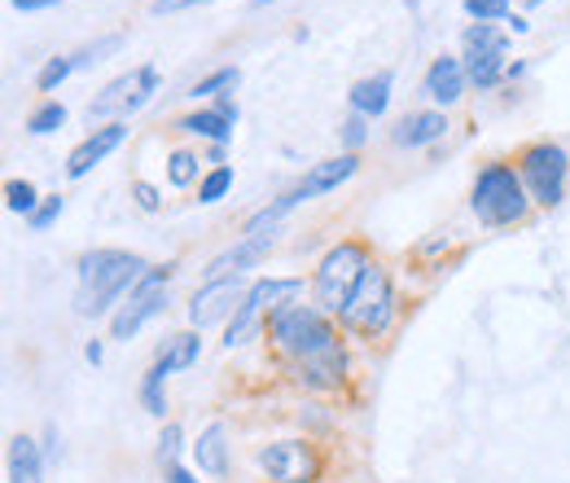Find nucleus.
Wrapping results in <instances>:
<instances>
[{"mask_svg":"<svg viewBox=\"0 0 570 483\" xmlns=\"http://www.w3.org/2000/svg\"><path fill=\"white\" fill-rule=\"evenodd\" d=\"M132 198H136L145 211H158V202H163V198H158V189H154V185H145V180H136V185H132Z\"/></svg>","mask_w":570,"mask_h":483,"instance_id":"obj_34","label":"nucleus"},{"mask_svg":"<svg viewBox=\"0 0 570 483\" xmlns=\"http://www.w3.org/2000/svg\"><path fill=\"white\" fill-rule=\"evenodd\" d=\"M500 71H504V58H465V75L478 89H491L500 80Z\"/></svg>","mask_w":570,"mask_h":483,"instance_id":"obj_26","label":"nucleus"},{"mask_svg":"<svg viewBox=\"0 0 570 483\" xmlns=\"http://www.w3.org/2000/svg\"><path fill=\"white\" fill-rule=\"evenodd\" d=\"M465 67L456 62V58H435L430 62V71H426V93L435 97V102H443V106H452L461 93H465Z\"/></svg>","mask_w":570,"mask_h":483,"instance_id":"obj_15","label":"nucleus"},{"mask_svg":"<svg viewBox=\"0 0 570 483\" xmlns=\"http://www.w3.org/2000/svg\"><path fill=\"white\" fill-rule=\"evenodd\" d=\"M145 278V260L132 251H88L80 260V291H75V313L80 317H102L110 313L136 282Z\"/></svg>","mask_w":570,"mask_h":483,"instance_id":"obj_2","label":"nucleus"},{"mask_svg":"<svg viewBox=\"0 0 570 483\" xmlns=\"http://www.w3.org/2000/svg\"><path fill=\"white\" fill-rule=\"evenodd\" d=\"M123 137H128V128L123 123H106V128H97L88 141H80L75 150H71V158H67V176L71 180H80V176H88L110 150H119L123 145Z\"/></svg>","mask_w":570,"mask_h":483,"instance_id":"obj_13","label":"nucleus"},{"mask_svg":"<svg viewBox=\"0 0 570 483\" xmlns=\"http://www.w3.org/2000/svg\"><path fill=\"white\" fill-rule=\"evenodd\" d=\"M272 241H276L272 233H246V237L237 241V247H228L224 256H215V260H211L206 278L215 282V278H237L241 269H254V264H259V260L272 251Z\"/></svg>","mask_w":570,"mask_h":483,"instance_id":"obj_12","label":"nucleus"},{"mask_svg":"<svg viewBox=\"0 0 570 483\" xmlns=\"http://www.w3.org/2000/svg\"><path fill=\"white\" fill-rule=\"evenodd\" d=\"M237 80H241L237 67H219V71H211L206 80H198V84L189 89V97H224L228 89H237Z\"/></svg>","mask_w":570,"mask_h":483,"instance_id":"obj_23","label":"nucleus"},{"mask_svg":"<svg viewBox=\"0 0 570 483\" xmlns=\"http://www.w3.org/2000/svg\"><path fill=\"white\" fill-rule=\"evenodd\" d=\"M465 14L474 23H496V19H509V0H465Z\"/></svg>","mask_w":570,"mask_h":483,"instance_id":"obj_30","label":"nucleus"},{"mask_svg":"<svg viewBox=\"0 0 570 483\" xmlns=\"http://www.w3.org/2000/svg\"><path fill=\"white\" fill-rule=\"evenodd\" d=\"M387 106H391V75H387V71L373 75V80H360V84L352 89V110H356V115L378 119Z\"/></svg>","mask_w":570,"mask_h":483,"instance_id":"obj_19","label":"nucleus"},{"mask_svg":"<svg viewBox=\"0 0 570 483\" xmlns=\"http://www.w3.org/2000/svg\"><path fill=\"white\" fill-rule=\"evenodd\" d=\"M259 466L272 483H317L321 479V452L308 439H276L259 452Z\"/></svg>","mask_w":570,"mask_h":483,"instance_id":"obj_10","label":"nucleus"},{"mask_svg":"<svg viewBox=\"0 0 570 483\" xmlns=\"http://www.w3.org/2000/svg\"><path fill=\"white\" fill-rule=\"evenodd\" d=\"M5 202H10V211H19V215H36V207H40V198H36V185L32 180H10L5 185Z\"/></svg>","mask_w":570,"mask_h":483,"instance_id":"obj_25","label":"nucleus"},{"mask_svg":"<svg viewBox=\"0 0 570 483\" xmlns=\"http://www.w3.org/2000/svg\"><path fill=\"white\" fill-rule=\"evenodd\" d=\"M167 176H171V185H176V189L193 185V176H198V154L176 150V154H171V163H167Z\"/></svg>","mask_w":570,"mask_h":483,"instance_id":"obj_29","label":"nucleus"},{"mask_svg":"<svg viewBox=\"0 0 570 483\" xmlns=\"http://www.w3.org/2000/svg\"><path fill=\"white\" fill-rule=\"evenodd\" d=\"M228 189H233V167H215V172L202 176V185H198V202L211 207V202H219Z\"/></svg>","mask_w":570,"mask_h":483,"instance_id":"obj_27","label":"nucleus"},{"mask_svg":"<svg viewBox=\"0 0 570 483\" xmlns=\"http://www.w3.org/2000/svg\"><path fill=\"white\" fill-rule=\"evenodd\" d=\"M185 435H180V426H163V435H158V461L163 466H176V457H180V444Z\"/></svg>","mask_w":570,"mask_h":483,"instance_id":"obj_33","label":"nucleus"},{"mask_svg":"<svg viewBox=\"0 0 570 483\" xmlns=\"http://www.w3.org/2000/svg\"><path fill=\"white\" fill-rule=\"evenodd\" d=\"M10 483H45V461L32 435H19L10 444Z\"/></svg>","mask_w":570,"mask_h":483,"instance_id":"obj_18","label":"nucleus"},{"mask_svg":"<svg viewBox=\"0 0 570 483\" xmlns=\"http://www.w3.org/2000/svg\"><path fill=\"white\" fill-rule=\"evenodd\" d=\"M62 123H67V106H62V102H45V106L32 110L27 132H32V137H45V132H58Z\"/></svg>","mask_w":570,"mask_h":483,"instance_id":"obj_24","label":"nucleus"},{"mask_svg":"<svg viewBox=\"0 0 570 483\" xmlns=\"http://www.w3.org/2000/svg\"><path fill=\"white\" fill-rule=\"evenodd\" d=\"M356 167H360V158L356 154H339V158H325V163H317L299 185H295V198L299 202H308V198H317V193H330V189H339L347 176H356Z\"/></svg>","mask_w":570,"mask_h":483,"instance_id":"obj_14","label":"nucleus"},{"mask_svg":"<svg viewBox=\"0 0 570 483\" xmlns=\"http://www.w3.org/2000/svg\"><path fill=\"white\" fill-rule=\"evenodd\" d=\"M193 5H206V0H154V14H180V10H193Z\"/></svg>","mask_w":570,"mask_h":483,"instance_id":"obj_36","label":"nucleus"},{"mask_svg":"<svg viewBox=\"0 0 570 483\" xmlns=\"http://www.w3.org/2000/svg\"><path fill=\"white\" fill-rule=\"evenodd\" d=\"M369 269H373V260H369V251L360 247V241H339V247L321 260L317 282H312V291H317V308L343 317V308L352 304V295H356V286L365 282Z\"/></svg>","mask_w":570,"mask_h":483,"instance_id":"obj_3","label":"nucleus"},{"mask_svg":"<svg viewBox=\"0 0 570 483\" xmlns=\"http://www.w3.org/2000/svg\"><path fill=\"white\" fill-rule=\"evenodd\" d=\"M167 282H171V264L150 269V273L136 282V291L128 295V304H123V308L115 313V321H110V334H115L119 343L136 339V334H141V326L167 308Z\"/></svg>","mask_w":570,"mask_h":483,"instance_id":"obj_8","label":"nucleus"},{"mask_svg":"<svg viewBox=\"0 0 570 483\" xmlns=\"http://www.w3.org/2000/svg\"><path fill=\"white\" fill-rule=\"evenodd\" d=\"M233 115H224V110H198V115H189V119H180V128L185 132H198V137H206V141H215V145H224L228 137H233Z\"/></svg>","mask_w":570,"mask_h":483,"instance_id":"obj_20","label":"nucleus"},{"mask_svg":"<svg viewBox=\"0 0 570 483\" xmlns=\"http://www.w3.org/2000/svg\"><path fill=\"white\" fill-rule=\"evenodd\" d=\"M71 71H75V58H54V62L40 71V80H36V84H40V93H54V89H58Z\"/></svg>","mask_w":570,"mask_h":483,"instance_id":"obj_31","label":"nucleus"},{"mask_svg":"<svg viewBox=\"0 0 570 483\" xmlns=\"http://www.w3.org/2000/svg\"><path fill=\"white\" fill-rule=\"evenodd\" d=\"M58 215H62V193H54V198H45V202L36 207V215H32L27 224H32L36 233H45L49 224H58Z\"/></svg>","mask_w":570,"mask_h":483,"instance_id":"obj_32","label":"nucleus"},{"mask_svg":"<svg viewBox=\"0 0 570 483\" xmlns=\"http://www.w3.org/2000/svg\"><path fill=\"white\" fill-rule=\"evenodd\" d=\"M268 334L312 391H334L347 378V352L321 308L285 304L281 313L268 317Z\"/></svg>","mask_w":570,"mask_h":483,"instance_id":"obj_1","label":"nucleus"},{"mask_svg":"<svg viewBox=\"0 0 570 483\" xmlns=\"http://www.w3.org/2000/svg\"><path fill=\"white\" fill-rule=\"evenodd\" d=\"M158 89V71L154 67H136L119 80H110L93 102H88V123H115V119H128L132 110H141Z\"/></svg>","mask_w":570,"mask_h":483,"instance_id":"obj_7","label":"nucleus"},{"mask_svg":"<svg viewBox=\"0 0 570 483\" xmlns=\"http://www.w3.org/2000/svg\"><path fill=\"white\" fill-rule=\"evenodd\" d=\"M391 317H395V291H391L387 269L373 264V269L365 273V282L356 286L352 304L343 308V326L356 330V334H365V339H378V334L391 326Z\"/></svg>","mask_w":570,"mask_h":483,"instance_id":"obj_6","label":"nucleus"},{"mask_svg":"<svg viewBox=\"0 0 570 483\" xmlns=\"http://www.w3.org/2000/svg\"><path fill=\"white\" fill-rule=\"evenodd\" d=\"M84 356H88V365H102V356H106V352H102V343H97V339H93V343H88V347H84Z\"/></svg>","mask_w":570,"mask_h":483,"instance_id":"obj_39","label":"nucleus"},{"mask_svg":"<svg viewBox=\"0 0 570 483\" xmlns=\"http://www.w3.org/2000/svg\"><path fill=\"white\" fill-rule=\"evenodd\" d=\"M474 215L483 220V224H491V228H500V224H518L522 215H526V189H522V176L513 172V167H504V163H491V167H483L478 172V180H474Z\"/></svg>","mask_w":570,"mask_h":483,"instance_id":"obj_4","label":"nucleus"},{"mask_svg":"<svg viewBox=\"0 0 570 483\" xmlns=\"http://www.w3.org/2000/svg\"><path fill=\"white\" fill-rule=\"evenodd\" d=\"M566 172H570V158H566V150L553 145V141H539V145H531V150L522 154V185H526L531 198L544 202V207H557V202H561V193H566Z\"/></svg>","mask_w":570,"mask_h":483,"instance_id":"obj_9","label":"nucleus"},{"mask_svg":"<svg viewBox=\"0 0 570 483\" xmlns=\"http://www.w3.org/2000/svg\"><path fill=\"white\" fill-rule=\"evenodd\" d=\"M163 369L154 365L150 374H145V382H141V404H145V413H154V417H163V409H167V396H163Z\"/></svg>","mask_w":570,"mask_h":483,"instance_id":"obj_28","label":"nucleus"},{"mask_svg":"<svg viewBox=\"0 0 570 483\" xmlns=\"http://www.w3.org/2000/svg\"><path fill=\"white\" fill-rule=\"evenodd\" d=\"M443 132H448V119H443L439 110H417V115L400 119L395 141H400V145H430V141H439Z\"/></svg>","mask_w":570,"mask_h":483,"instance_id":"obj_17","label":"nucleus"},{"mask_svg":"<svg viewBox=\"0 0 570 483\" xmlns=\"http://www.w3.org/2000/svg\"><path fill=\"white\" fill-rule=\"evenodd\" d=\"M304 291V282L299 278H268V282H254L250 291H246V299H241V308L233 313V321H228V334H224V347L233 352V347H241V343H250L254 334H259V326H263V317H272V313H281L285 304H290L295 295Z\"/></svg>","mask_w":570,"mask_h":483,"instance_id":"obj_5","label":"nucleus"},{"mask_svg":"<svg viewBox=\"0 0 570 483\" xmlns=\"http://www.w3.org/2000/svg\"><path fill=\"white\" fill-rule=\"evenodd\" d=\"M504 49H509V40L491 23H474L465 32V58H504Z\"/></svg>","mask_w":570,"mask_h":483,"instance_id":"obj_22","label":"nucleus"},{"mask_svg":"<svg viewBox=\"0 0 570 483\" xmlns=\"http://www.w3.org/2000/svg\"><path fill=\"white\" fill-rule=\"evenodd\" d=\"M198 352H202V339H198V334H171L154 365H158L163 374H176V369H189V365L198 361Z\"/></svg>","mask_w":570,"mask_h":483,"instance_id":"obj_21","label":"nucleus"},{"mask_svg":"<svg viewBox=\"0 0 570 483\" xmlns=\"http://www.w3.org/2000/svg\"><path fill=\"white\" fill-rule=\"evenodd\" d=\"M163 474H167V483H198L180 461H176V466H163Z\"/></svg>","mask_w":570,"mask_h":483,"instance_id":"obj_38","label":"nucleus"},{"mask_svg":"<svg viewBox=\"0 0 570 483\" xmlns=\"http://www.w3.org/2000/svg\"><path fill=\"white\" fill-rule=\"evenodd\" d=\"M14 10H23V14H40V10H54V5H62V0H10Z\"/></svg>","mask_w":570,"mask_h":483,"instance_id":"obj_37","label":"nucleus"},{"mask_svg":"<svg viewBox=\"0 0 570 483\" xmlns=\"http://www.w3.org/2000/svg\"><path fill=\"white\" fill-rule=\"evenodd\" d=\"M246 291H250V286H241V278H215V282H206V286L193 295V304H189V326L202 330V326H215V321L233 317V313L241 308Z\"/></svg>","mask_w":570,"mask_h":483,"instance_id":"obj_11","label":"nucleus"},{"mask_svg":"<svg viewBox=\"0 0 570 483\" xmlns=\"http://www.w3.org/2000/svg\"><path fill=\"white\" fill-rule=\"evenodd\" d=\"M343 141H347L352 150H356V145L365 141V115H352V119L343 123Z\"/></svg>","mask_w":570,"mask_h":483,"instance_id":"obj_35","label":"nucleus"},{"mask_svg":"<svg viewBox=\"0 0 570 483\" xmlns=\"http://www.w3.org/2000/svg\"><path fill=\"white\" fill-rule=\"evenodd\" d=\"M193 457H198V470H206L211 479H224V470H228V431H224V422H211L198 435Z\"/></svg>","mask_w":570,"mask_h":483,"instance_id":"obj_16","label":"nucleus"}]
</instances>
